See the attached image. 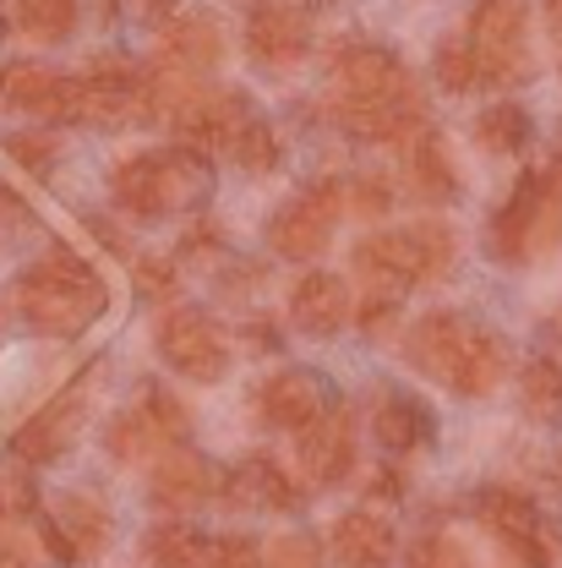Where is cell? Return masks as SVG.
<instances>
[{"label":"cell","mask_w":562,"mask_h":568,"mask_svg":"<svg viewBox=\"0 0 562 568\" xmlns=\"http://www.w3.org/2000/svg\"><path fill=\"white\" fill-rule=\"evenodd\" d=\"M459 263V235L453 224L421 219L410 230H377L366 241H355L350 268L366 295L382 301H405V290H416L426 280H448Z\"/></svg>","instance_id":"6da1fadb"},{"label":"cell","mask_w":562,"mask_h":568,"mask_svg":"<svg viewBox=\"0 0 562 568\" xmlns=\"http://www.w3.org/2000/svg\"><path fill=\"white\" fill-rule=\"evenodd\" d=\"M17 306H22V317H28L39 334L71 339V334H82V328L104 312V280H99L76 252L55 246L44 263H33V268L22 274Z\"/></svg>","instance_id":"7a4b0ae2"},{"label":"cell","mask_w":562,"mask_h":568,"mask_svg":"<svg viewBox=\"0 0 562 568\" xmlns=\"http://www.w3.org/2000/svg\"><path fill=\"white\" fill-rule=\"evenodd\" d=\"M524 28H530V11L524 0H476L470 11V44L481 55L487 82H524L530 77V50H524Z\"/></svg>","instance_id":"3957f363"},{"label":"cell","mask_w":562,"mask_h":568,"mask_svg":"<svg viewBox=\"0 0 562 568\" xmlns=\"http://www.w3.org/2000/svg\"><path fill=\"white\" fill-rule=\"evenodd\" d=\"M339 213H345V186H339V181H317V186H306L300 197H289V203L274 213L268 241H274V252L289 257V263H311V257L334 241Z\"/></svg>","instance_id":"277c9868"},{"label":"cell","mask_w":562,"mask_h":568,"mask_svg":"<svg viewBox=\"0 0 562 568\" xmlns=\"http://www.w3.org/2000/svg\"><path fill=\"white\" fill-rule=\"evenodd\" d=\"M159 355L170 361V372L192 377V383H218L229 372V339L197 306H175L159 323Z\"/></svg>","instance_id":"5b68a950"},{"label":"cell","mask_w":562,"mask_h":568,"mask_svg":"<svg viewBox=\"0 0 562 568\" xmlns=\"http://www.w3.org/2000/svg\"><path fill=\"white\" fill-rule=\"evenodd\" d=\"M476 508H481V525H487V530H492L497 541H502L524 568L552 564L546 519H541V508H535L524 493H513V487H487V493L476 497Z\"/></svg>","instance_id":"8992f818"},{"label":"cell","mask_w":562,"mask_h":568,"mask_svg":"<svg viewBox=\"0 0 562 568\" xmlns=\"http://www.w3.org/2000/svg\"><path fill=\"white\" fill-rule=\"evenodd\" d=\"M470 339H476V323H464L459 312H426L405 334V355L431 383H448L453 388V377H459V366L470 355Z\"/></svg>","instance_id":"52a82bcc"},{"label":"cell","mask_w":562,"mask_h":568,"mask_svg":"<svg viewBox=\"0 0 562 568\" xmlns=\"http://www.w3.org/2000/svg\"><path fill=\"white\" fill-rule=\"evenodd\" d=\"M334 88H339V104H377V99L416 88V77L382 44H345V50H334Z\"/></svg>","instance_id":"ba28073f"},{"label":"cell","mask_w":562,"mask_h":568,"mask_svg":"<svg viewBox=\"0 0 562 568\" xmlns=\"http://www.w3.org/2000/svg\"><path fill=\"white\" fill-rule=\"evenodd\" d=\"M218 487H224V476L213 470L203 454H192V448L159 454V465L147 476V497H153L159 514H197L208 497H218Z\"/></svg>","instance_id":"9c48e42d"},{"label":"cell","mask_w":562,"mask_h":568,"mask_svg":"<svg viewBox=\"0 0 562 568\" xmlns=\"http://www.w3.org/2000/svg\"><path fill=\"white\" fill-rule=\"evenodd\" d=\"M541 213H546L541 170H530V175L513 186V197L492 213V224H487V252H492L497 263H524V257H535V230H541Z\"/></svg>","instance_id":"30bf717a"},{"label":"cell","mask_w":562,"mask_h":568,"mask_svg":"<svg viewBox=\"0 0 562 568\" xmlns=\"http://www.w3.org/2000/svg\"><path fill=\"white\" fill-rule=\"evenodd\" d=\"M218 497L229 508H257V514H274V508L289 514V508H300V487L289 481V470H284L274 454H246L241 465H229Z\"/></svg>","instance_id":"8fae6325"},{"label":"cell","mask_w":562,"mask_h":568,"mask_svg":"<svg viewBox=\"0 0 562 568\" xmlns=\"http://www.w3.org/2000/svg\"><path fill=\"white\" fill-rule=\"evenodd\" d=\"M252 121V110H246V99L235 93V88H203L170 126H175V138L186 142V148H229V142L241 138V126Z\"/></svg>","instance_id":"7c38bea8"},{"label":"cell","mask_w":562,"mask_h":568,"mask_svg":"<svg viewBox=\"0 0 562 568\" xmlns=\"http://www.w3.org/2000/svg\"><path fill=\"white\" fill-rule=\"evenodd\" d=\"M257 416L268 426H279V432H306L311 422L328 416V388H323L317 372H300V366L279 372L257 388Z\"/></svg>","instance_id":"4fadbf2b"},{"label":"cell","mask_w":562,"mask_h":568,"mask_svg":"<svg viewBox=\"0 0 562 568\" xmlns=\"http://www.w3.org/2000/svg\"><path fill=\"white\" fill-rule=\"evenodd\" d=\"M334 115L360 142H405L426 132V99L416 88H405L394 99H377V104H339Z\"/></svg>","instance_id":"5bb4252c"},{"label":"cell","mask_w":562,"mask_h":568,"mask_svg":"<svg viewBox=\"0 0 562 568\" xmlns=\"http://www.w3.org/2000/svg\"><path fill=\"white\" fill-rule=\"evenodd\" d=\"M300 470L311 487H339L355 470V426L345 410H328L323 422L300 432Z\"/></svg>","instance_id":"9a60e30c"},{"label":"cell","mask_w":562,"mask_h":568,"mask_svg":"<svg viewBox=\"0 0 562 568\" xmlns=\"http://www.w3.org/2000/svg\"><path fill=\"white\" fill-rule=\"evenodd\" d=\"M246 50L263 67H300L311 55V28L295 6H257L246 17Z\"/></svg>","instance_id":"2e32d148"},{"label":"cell","mask_w":562,"mask_h":568,"mask_svg":"<svg viewBox=\"0 0 562 568\" xmlns=\"http://www.w3.org/2000/svg\"><path fill=\"white\" fill-rule=\"evenodd\" d=\"M88 121L99 126H121V121H137V93H142V71L121 55H93L88 71Z\"/></svg>","instance_id":"e0dca14e"},{"label":"cell","mask_w":562,"mask_h":568,"mask_svg":"<svg viewBox=\"0 0 562 568\" xmlns=\"http://www.w3.org/2000/svg\"><path fill=\"white\" fill-rule=\"evenodd\" d=\"M289 317H295V328L300 334H311V339H328V334H339L345 323H350V290L339 274H306V280L289 290Z\"/></svg>","instance_id":"ac0fdd59"},{"label":"cell","mask_w":562,"mask_h":568,"mask_svg":"<svg viewBox=\"0 0 562 568\" xmlns=\"http://www.w3.org/2000/svg\"><path fill=\"white\" fill-rule=\"evenodd\" d=\"M334 558L339 568H394L399 536L382 514L355 508V514H339V525H334Z\"/></svg>","instance_id":"d6986e66"},{"label":"cell","mask_w":562,"mask_h":568,"mask_svg":"<svg viewBox=\"0 0 562 568\" xmlns=\"http://www.w3.org/2000/svg\"><path fill=\"white\" fill-rule=\"evenodd\" d=\"M76 426H82V399H76V394H67V399L44 405V410H39L28 426H17L11 448H17V459H22V465H55V459L71 448Z\"/></svg>","instance_id":"ffe728a7"},{"label":"cell","mask_w":562,"mask_h":568,"mask_svg":"<svg viewBox=\"0 0 562 568\" xmlns=\"http://www.w3.org/2000/svg\"><path fill=\"white\" fill-rule=\"evenodd\" d=\"M110 186H115V203L132 213V219H164V213H175L170 175H164V153H137V159H121Z\"/></svg>","instance_id":"44dd1931"},{"label":"cell","mask_w":562,"mask_h":568,"mask_svg":"<svg viewBox=\"0 0 562 568\" xmlns=\"http://www.w3.org/2000/svg\"><path fill=\"white\" fill-rule=\"evenodd\" d=\"M142 552H147V564L153 568H213L218 564V541L203 536V530H192L186 519H164V525H153L147 541H142Z\"/></svg>","instance_id":"7402d4cb"},{"label":"cell","mask_w":562,"mask_h":568,"mask_svg":"<svg viewBox=\"0 0 562 568\" xmlns=\"http://www.w3.org/2000/svg\"><path fill=\"white\" fill-rule=\"evenodd\" d=\"M405 170H410L416 197H426V203H448V197H459L453 153H448V142L437 138L431 126H426L421 138H410V159H405Z\"/></svg>","instance_id":"603a6c76"},{"label":"cell","mask_w":562,"mask_h":568,"mask_svg":"<svg viewBox=\"0 0 562 568\" xmlns=\"http://www.w3.org/2000/svg\"><path fill=\"white\" fill-rule=\"evenodd\" d=\"M218 50H224V39H218V28H213L208 17H175L170 28H164V44H159V61L164 67H181V71H203L218 61Z\"/></svg>","instance_id":"cb8c5ba5"},{"label":"cell","mask_w":562,"mask_h":568,"mask_svg":"<svg viewBox=\"0 0 562 568\" xmlns=\"http://www.w3.org/2000/svg\"><path fill=\"white\" fill-rule=\"evenodd\" d=\"M55 525L67 530V541L82 552V558L104 552V547H110V536H115L110 508H104L99 497H88V493H67V497H61V503H55Z\"/></svg>","instance_id":"d4e9b609"},{"label":"cell","mask_w":562,"mask_h":568,"mask_svg":"<svg viewBox=\"0 0 562 568\" xmlns=\"http://www.w3.org/2000/svg\"><path fill=\"white\" fill-rule=\"evenodd\" d=\"M502 377H508V339L492 334V328H476L470 355H464V366H459V377H453V394H464V399H487Z\"/></svg>","instance_id":"484cf974"},{"label":"cell","mask_w":562,"mask_h":568,"mask_svg":"<svg viewBox=\"0 0 562 568\" xmlns=\"http://www.w3.org/2000/svg\"><path fill=\"white\" fill-rule=\"evenodd\" d=\"M371 432H377V443H382L388 454H410V448H421L426 437H431V416H426L416 399L388 394V399L371 410Z\"/></svg>","instance_id":"4316f807"},{"label":"cell","mask_w":562,"mask_h":568,"mask_svg":"<svg viewBox=\"0 0 562 568\" xmlns=\"http://www.w3.org/2000/svg\"><path fill=\"white\" fill-rule=\"evenodd\" d=\"M104 443H110V454H115V459L142 465V459H153V454H159L164 443H175V437L159 426V416H153L147 405H132V410H121V416L110 422Z\"/></svg>","instance_id":"83f0119b"},{"label":"cell","mask_w":562,"mask_h":568,"mask_svg":"<svg viewBox=\"0 0 562 568\" xmlns=\"http://www.w3.org/2000/svg\"><path fill=\"white\" fill-rule=\"evenodd\" d=\"M55 71L39 67V61H11V67H0V104L6 110H44L50 104V93H55Z\"/></svg>","instance_id":"f1b7e54d"},{"label":"cell","mask_w":562,"mask_h":568,"mask_svg":"<svg viewBox=\"0 0 562 568\" xmlns=\"http://www.w3.org/2000/svg\"><path fill=\"white\" fill-rule=\"evenodd\" d=\"M11 17L28 39L39 44H61L76 28V0H11Z\"/></svg>","instance_id":"f546056e"},{"label":"cell","mask_w":562,"mask_h":568,"mask_svg":"<svg viewBox=\"0 0 562 568\" xmlns=\"http://www.w3.org/2000/svg\"><path fill=\"white\" fill-rule=\"evenodd\" d=\"M431 71H437L442 93H470L476 82H487L481 55H476V44H470V39H442V44H437V55H431Z\"/></svg>","instance_id":"4dcf8cb0"},{"label":"cell","mask_w":562,"mask_h":568,"mask_svg":"<svg viewBox=\"0 0 562 568\" xmlns=\"http://www.w3.org/2000/svg\"><path fill=\"white\" fill-rule=\"evenodd\" d=\"M476 142L487 153H519L530 142V115L519 104H492L481 121H476Z\"/></svg>","instance_id":"1f68e13d"},{"label":"cell","mask_w":562,"mask_h":568,"mask_svg":"<svg viewBox=\"0 0 562 568\" xmlns=\"http://www.w3.org/2000/svg\"><path fill=\"white\" fill-rule=\"evenodd\" d=\"M519 388H524V410L530 416H541V422H558L562 416V366L558 361H530L524 366V377H519Z\"/></svg>","instance_id":"d6a6232c"},{"label":"cell","mask_w":562,"mask_h":568,"mask_svg":"<svg viewBox=\"0 0 562 568\" xmlns=\"http://www.w3.org/2000/svg\"><path fill=\"white\" fill-rule=\"evenodd\" d=\"M229 159L241 164V170H252V175H268L274 164H279V138H274V126H263L257 115L241 126V138L229 142Z\"/></svg>","instance_id":"836d02e7"},{"label":"cell","mask_w":562,"mask_h":568,"mask_svg":"<svg viewBox=\"0 0 562 568\" xmlns=\"http://www.w3.org/2000/svg\"><path fill=\"white\" fill-rule=\"evenodd\" d=\"M263 568H328V564H323V541L317 536L289 530V536H274L263 547Z\"/></svg>","instance_id":"e575fe53"},{"label":"cell","mask_w":562,"mask_h":568,"mask_svg":"<svg viewBox=\"0 0 562 568\" xmlns=\"http://www.w3.org/2000/svg\"><path fill=\"white\" fill-rule=\"evenodd\" d=\"M405 568H470V547L448 530H431L405 552Z\"/></svg>","instance_id":"d590c367"},{"label":"cell","mask_w":562,"mask_h":568,"mask_svg":"<svg viewBox=\"0 0 562 568\" xmlns=\"http://www.w3.org/2000/svg\"><path fill=\"white\" fill-rule=\"evenodd\" d=\"M0 519H39V493L28 470H0Z\"/></svg>","instance_id":"8d00e7d4"},{"label":"cell","mask_w":562,"mask_h":568,"mask_svg":"<svg viewBox=\"0 0 562 568\" xmlns=\"http://www.w3.org/2000/svg\"><path fill=\"white\" fill-rule=\"evenodd\" d=\"M6 153H11L28 175H50V164H55V138H50V132H11V138H6Z\"/></svg>","instance_id":"74e56055"},{"label":"cell","mask_w":562,"mask_h":568,"mask_svg":"<svg viewBox=\"0 0 562 568\" xmlns=\"http://www.w3.org/2000/svg\"><path fill=\"white\" fill-rule=\"evenodd\" d=\"M132 280H137V290L142 295H147V301H170V295H175V268H170V263H164V257H137V263H132Z\"/></svg>","instance_id":"f35d334b"},{"label":"cell","mask_w":562,"mask_h":568,"mask_svg":"<svg viewBox=\"0 0 562 568\" xmlns=\"http://www.w3.org/2000/svg\"><path fill=\"white\" fill-rule=\"evenodd\" d=\"M350 209L360 213V219H382V213L394 209V186H388L382 175H360L350 186Z\"/></svg>","instance_id":"ab89813d"},{"label":"cell","mask_w":562,"mask_h":568,"mask_svg":"<svg viewBox=\"0 0 562 568\" xmlns=\"http://www.w3.org/2000/svg\"><path fill=\"white\" fill-rule=\"evenodd\" d=\"M142 405H147V410H153V416H159V426H164V432H170V437H175V443H181V437H186V432H192V416H186V410H181V399H175V394H170V388H159V383H153V388H147V394H142Z\"/></svg>","instance_id":"60d3db41"},{"label":"cell","mask_w":562,"mask_h":568,"mask_svg":"<svg viewBox=\"0 0 562 568\" xmlns=\"http://www.w3.org/2000/svg\"><path fill=\"white\" fill-rule=\"evenodd\" d=\"M213 568H263V547L252 536H218V564Z\"/></svg>","instance_id":"b9f144b4"},{"label":"cell","mask_w":562,"mask_h":568,"mask_svg":"<svg viewBox=\"0 0 562 568\" xmlns=\"http://www.w3.org/2000/svg\"><path fill=\"white\" fill-rule=\"evenodd\" d=\"M213 246H218V230H213V224H197V230L181 241V252H186V257H203V252H213Z\"/></svg>","instance_id":"7bdbcfd3"},{"label":"cell","mask_w":562,"mask_h":568,"mask_svg":"<svg viewBox=\"0 0 562 568\" xmlns=\"http://www.w3.org/2000/svg\"><path fill=\"white\" fill-rule=\"evenodd\" d=\"M371 493H377V497H399V493H405V476H399L394 465H382V470L371 476Z\"/></svg>","instance_id":"ee69618b"},{"label":"cell","mask_w":562,"mask_h":568,"mask_svg":"<svg viewBox=\"0 0 562 568\" xmlns=\"http://www.w3.org/2000/svg\"><path fill=\"white\" fill-rule=\"evenodd\" d=\"M246 339H252V351H274V345H279V328L257 323V328H246Z\"/></svg>","instance_id":"f6af8a7d"},{"label":"cell","mask_w":562,"mask_h":568,"mask_svg":"<svg viewBox=\"0 0 562 568\" xmlns=\"http://www.w3.org/2000/svg\"><path fill=\"white\" fill-rule=\"evenodd\" d=\"M142 17L147 22H175V0H142Z\"/></svg>","instance_id":"bcb514c9"},{"label":"cell","mask_w":562,"mask_h":568,"mask_svg":"<svg viewBox=\"0 0 562 568\" xmlns=\"http://www.w3.org/2000/svg\"><path fill=\"white\" fill-rule=\"evenodd\" d=\"M0 568H28V547L22 541H0Z\"/></svg>","instance_id":"7dc6e473"},{"label":"cell","mask_w":562,"mask_h":568,"mask_svg":"<svg viewBox=\"0 0 562 568\" xmlns=\"http://www.w3.org/2000/svg\"><path fill=\"white\" fill-rule=\"evenodd\" d=\"M546 28H552V39L562 44V0H546Z\"/></svg>","instance_id":"c3c4849f"},{"label":"cell","mask_w":562,"mask_h":568,"mask_svg":"<svg viewBox=\"0 0 562 568\" xmlns=\"http://www.w3.org/2000/svg\"><path fill=\"white\" fill-rule=\"evenodd\" d=\"M558 339H562V317H558Z\"/></svg>","instance_id":"681fc988"},{"label":"cell","mask_w":562,"mask_h":568,"mask_svg":"<svg viewBox=\"0 0 562 568\" xmlns=\"http://www.w3.org/2000/svg\"><path fill=\"white\" fill-rule=\"evenodd\" d=\"M0 22H6V11H0Z\"/></svg>","instance_id":"f907efd6"}]
</instances>
